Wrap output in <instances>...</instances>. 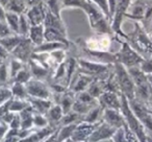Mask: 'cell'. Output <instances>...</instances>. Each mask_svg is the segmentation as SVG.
<instances>
[{
  "label": "cell",
  "instance_id": "cell-1",
  "mask_svg": "<svg viewBox=\"0 0 152 142\" xmlns=\"http://www.w3.org/2000/svg\"><path fill=\"white\" fill-rule=\"evenodd\" d=\"M121 113L124 116L125 125L137 137L139 142H146V129L131 111L128 104V99L121 94Z\"/></svg>",
  "mask_w": 152,
  "mask_h": 142
},
{
  "label": "cell",
  "instance_id": "cell-2",
  "mask_svg": "<svg viewBox=\"0 0 152 142\" xmlns=\"http://www.w3.org/2000/svg\"><path fill=\"white\" fill-rule=\"evenodd\" d=\"M113 66H114V77L116 79L120 93L123 94L128 100L134 98V84L127 71V68L118 62H115Z\"/></svg>",
  "mask_w": 152,
  "mask_h": 142
},
{
  "label": "cell",
  "instance_id": "cell-3",
  "mask_svg": "<svg viewBox=\"0 0 152 142\" xmlns=\"http://www.w3.org/2000/svg\"><path fill=\"white\" fill-rule=\"evenodd\" d=\"M110 68V64L99 63V62L91 61V60L87 59L77 60V71L90 75L92 77L105 79L110 75V73H108Z\"/></svg>",
  "mask_w": 152,
  "mask_h": 142
},
{
  "label": "cell",
  "instance_id": "cell-4",
  "mask_svg": "<svg viewBox=\"0 0 152 142\" xmlns=\"http://www.w3.org/2000/svg\"><path fill=\"white\" fill-rule=\"evenodd\" d=\"M116 62L122 64L124 67L129 68L133 66H139L144 60V57L133 48L128 42H122V46L117 53H115Z\"/></svg>",
  "mask_w": 152,
  "mask_h": 142
},
{
  "label": "cell",
  "instance_id": "cell-5",
  "mask_svg": "<svg viewBox=\"0 0 152 142\" xmlns=\"http://www.w3.org/2000/svg\"><path fill=\"white\" fill-rule=\"evenodd\" d=\"M128 104L133 114L137 116L146 131L152 133V111L149 109V107L135 98L129 99Z\"/></svg>",
  "mask_w": 152,
  "mask_h": 142
},
{
  "label": "cell",
  "instance_id": "cell-6",
  "mask_svg": "<svg viewBox=\"0 0 152 142\" xmlns=\"http://www.w3.org/2000/svg\"><path fill=\"white\" fill-rule=\"evenodd\" d=\"M26 91H27L28 97H37V98H50L51 99V90L50 87L45 83V81L41 79H31L25 84Z\"/></svg>",
  "mask_w": 152,
  "mask_h": 142
},
{
  "label": "cell",
  "instance_id": "cell-7",
  "mask_svg": "<svg viewBox=\"0 0 152 142\" xmlns=\"http://www.w3.org/2000/svg\"><path fill=\"white\" fill-rule=\"evenodd\" d=\"M131 2H132V0H118L117 1L116 9H115L114 15H113L112 20H110L113 30L117 34L122 32L121 30V24H122L123 18L126 15Z\"/></svg>",
  "mask_w": 152,
  "mask_h": 142
},
{
  "label": "cell",
  "instance_id": "cell-8",
  "mask_svg": "<svg viewBox=\"0 0 152 142\" xmlns=\"http://www.w3.org/2000/svg\"><path fill=\"white\" fill-rule=\"evenodd\" d=\"M34 45L32 44V42L29 40L28 37L22 39L21 42L18 44V46L12 51L11 55L13 57L20 60L23 63L27 64V62L30 60L32 53H34Z\"/></svg>",
  "mask_w": 152,
  "mask_h": 142
},
{
  "label": "cell",
  "instance_id": "cell-9",
  "mask_svg": "<svg viewBox=\"0 0 152 142\" xmlns=\"http://www.w3.org/2000/svg\"><path fill=\"white\" fill-rule=\"evenodd\" d=\"M112 44L110 35L97 34L96 37L86 41V48L93 51H101V52H108V49Z\"/></svg>",
  "mask_w": 152,
  "mask_h": 142
},
{
  "label": "cell",
  "instance_id": "cell-10",
  "mask_svg": "<svg viewBox=\"0 0 152 142\" xmlns=\"http://www.w3.org/2000/svg\"><path fill=\"white\" fill-rule=\"evenodd\" d=\"M117 129H114L113 127H110V124H107L104 121H99L96 125V127L94 129V131L92 132V134L90 135L89 139L87 142H97L99 140H104V139H110L113 137L114 133L116 132Z\"/></svg>",
  "mask_w": 152,
  "mask_h": 142
},
{
  "label": "cell",
  "instance_id": "cell-11",
  "mask_svg": "<svg viewBox=\"0 0 152 142\" xmlns=\"http://www.w3.org/2000/svg\"><path fill=\"white\" fill-rule=\"evenodd\" d=\"M101 120L110 124L114 129H120V127H125V119L121 113V110L103 109Z\"/></svg>",
  "mask_w": 152,
  "mask_h": 142
},
{
  "label": "cell",
  "instance_id": "cell-12",
  "mask_svg": "<svg viewBox=\"0 0 152 142\" xmlns=\"http://www.w3.org/2000/svg\"><path fill=\"white\" fill-rule=\"evenodd\" d=\"M98 104L103 109L121 110V93L113 91H103L98 97Z\"/></svg>",
  "mask_w": 152,
  "mask_h": 142
},
{
  "label": "cell",
  "instance_id": "cell-13",
  "mask_svg": "<svg viewBox=\"0 0 152 142\" xmlns=\"http://www.w3.org/2000/svg\"><path fill=\"white\" fill-rule=\"evenodd\" d=\"M96 125H97V123H88L85 122V121H80V122L77 123V125H76L75 129H74L73 134L71 136V139L74 142L88 141L90 135L94 131Z\"/></svg>",
  "mask_w": 152,
  "mask_h": 142
},
{
  "label": "cell",
  "instance_id": "cell-14",
  "mask_svg": "<svg viewBox=\"0 0 152 142\" xmlns=\"http://www.w3.org/2000/svg\"><path fill=\"white\" fill-rule=\"evenodd\" d=\"M46 11V7L42 1L39 4L28 7L25 12V15L31 25H39V24H43V22H44Z\"/></svg>",
  "mask_w": 152,
  "mask_h": 142
},
{
  "label": "cell",
  "instance_id": "cell-15",
  "mask_svg": "<svg viewBox=\"0 0 152 142\" xmlns=\"http://www.w3.org/2000/svg\"><path fill=\"white\" fill-rule=\"evenodd\" d=\"M27 66L30 70L31 77L34 79H41V81H46L49 77H50V70L45 68L43 65H41L39 62H37L34 59L30 57V60L27 62Z\"/></svg>",
  "mask_w": 152,
  "mask_h": 142
},
{
  "label": "cell",
  "instance_id": "cell-16",
  "mask_svg": "<svg viewBox=\"0 0 152 142\" xmlns=\"http://www.w3.org/2000/svg\"><path fill=\"white\" fill-rule=\"evenodd\" d=\"M27 100H28V102H29L30 107L34 109V112L40 113V114H43V115H46V113L48 112L50 107L54 104L53 100L50 99V98L46 99V98L28 97Z\"/></svg>",
  "mask_w": 152,
  "mask_h": 142
},
{
  "label": "cell",
  "instance_id": "cell-17",
  "mask_svg": "<svg viewBox=\"0 0 152 142\" xmlns=\"http://www.w3.org/2000/svg\"><path fill=\"white\" fill-rule=\"evenodd\" d=\"M44 36H45V41L58 42V43H63V44L67 45V46H70V41L67 38V34L59 29L45 27Z\"/></svg>",
  "mask_w": 152,
  "mask_h": 142
},
{
  "label": "cell",
  "instance_id": "cell-18",
  "mask_svg": "<svg viewBox=\"0 0 152 142\" xmlns=\"http://www.w3.org/2000/svg\"><path fill=\"white\" fill-rule=\"evenodd\" d=\"M93 79H94V77L78 71L75 81L72 84L70 91H72L74 94L78 93V92H81V91H85V90H87V88L89 87V85L91 84V82L93 81Z\"/></svg>",
  "mask_w": 152,
  "mask_h": 142
},
{
  "label": "cell",
  "instance_id": "cell-19",
  "mask_svg": "<svg viewBox=\"0 0 152 142\" xmlns=\"http://www.w3.org/2000/svg\"><path fill=\"white\" fill-rule=\"evenodd\" d=\"M45 116H46L49 124L52 125V127H58L59 122H61V118L64 116V112L58 104H53Z\"/></svg>",
  "mask_w": 152,
  "mask_h": 142
},
{
  "label": "cell",
  "instance_id": "cell-20",
  "mask_svg": "<svg viewBox=\"0 0 152 142\" xmlns=\"http://www.w3.org/2000/svg\"><path fill=\"white\" fill-rule=\"evenodd\" d=\"M43 25H44V27L56 28V29H59L67 34V28H66V25L63 22V20H61V18L56 17L52 13H50L48 10L46 11V16H45Z\"/></svg>",
  "mask_w": 152,
  "mask_h": 142
},
{
  "label": "cell",
  "instance_id": "cell-21",
  "mask_svg": "<svg viewBox=\"0 0 152 142\" xmlns=\"http://www.w3.org/2000/svg\"><path fill=\"white\" fill-rule=\"evenodd\" d=\"M45 27L43 24L39 25H31L28 32V38L32 42L34 46H39L42 43L45 42V36H44Z\"/></svg>",
  "mask_w": 152,
  "mask_h": 142
},
{
  "label": "cell",
  "instance_id": "cell-22",
  "mask_svg": "<svg viewBox=\"0 0 152 142\" xmlns=\"http://www.w3.org/2000/svg\"><path fill=\"white\" fill-rule=\"evenodd\" d=\"M34 109L30 107V104L22 110L19 113L20 120H21V129H31L34 127Z\"/></svg>",
  "mask_w": 152,
  "mask_h": 142
},
{
  "label": "cell",
  "instance_id": "cell-23",
  "mask_svg": "<svg viewBox=\"0 0 152 142\" xmlns=\"http://www.w3.org/2000/svg\"><path fill=\"white\" fill-rule=\"evenodd\" d=\"M23 38L24 37H21V36H19V35H16V34L10 35V36L0 39V45L4 47L10 53H12V51L18 46V44L21 42Z\"/></svg>",
  "mask_w": 152,
  "mask_h": 142
},
{
  "label": "cell",
  "instance_id": "cell-24",
  "mask_svg": "<svg viewBox=\"0 0 152 142\" xmlns=\"http://www.w3.org/2000/svg\"><path fill=\"white\" fill-rule=\"evenodd\" d=\"M102 112H103V108L98 104L97 106L93 107L85 116H83L81 121H85L88 123H98L99 121H101Z\"/></svg>",
  "mask_w": 152,
  "mask_h": 142
},
{
  "label": "cell",
  "instance_id": "cell-25",
  "mask_svg": "<svg viewBox=\"0 0 152 142\" xmlns=\"http://www.w3.org/2000/svg\"><path fill=\"white\" fill-rule=\"evenodd\" d=\"M5 11L13 12L16 14H24L27 10V5H26L25 0H9L5 5Z\"/></svg>",
  "mask_w": 152,
  "mask_h": 142
},
{
  "label": "cell",
  "instance_id": "cell-26",
  "mask_svg": "<svg viewBox=\"0 0 152 142\" xmlns=\"http://www.w3.org/2000/svg\"><path fill=\"white\" fill-rule=\"evenodd\" d=\"M69 46L63 44V43L58 42H49V41H45L39 46H34V52H51L53 50L61 48H68Z\"/></svg>",
  "mask_w": 152,
  "mask_h": 142
},
{
  "label": "cell",
  "instance_id": "cell-27",
  "mask_svg": "<svg viewBox=\"0 0 152 142\" xmlns=\"http://www.w3.org/2000/svg\"><path fill=\"white\" fill-rule=\"evenodd\" d=\"M76 125H77V123L58 127V129H57V142H64L67 139H70Z\"/></svg>",
  "mask_w": 152,
  "mask_h": 142
},
{
  "label": "cell",
  "instance_id": "cell-28",
  "mask_svg": "<svg viewBox=\"0 0 152 142\" xmlns=\"http://www.w3.org/2000/svg\"><path fill=\"white\" fill-rule=\"evenodd\" d=\"M19 20L20 15L19 14L13 13V12L5 11V22H7V26L10 29L14 32V34L18 35V28H19Z\"/></svg>",
  "mask_w": 152,
  "mask_h": 142
},
{
  "label": "cell",
  "instance_id": "cell-29",
  "mask_svg": "<svg viewBox=\"0 0 152 142\" xmlns=\"http://www.w3.org/2000/svg\"><path fill=\"white\" fill-rule=\"evenodd\" d=\"M11 91L14 98H19V99H27L28 98V94L24 84L13 82L11 87Z\"/></svg>",
  "mask_w": 152,
  "mask_h": 142
},
{
  "label": "cell",
  "instance_id": "cell-30",
  "mask_svg": "<svg viewBox=\"0 0 152 142\" xmlns=\"http://www.w3.org/2000/svg\"><path fill=\"white\" fill-rule=\"evenodd\" d=\"M83 120V116L79 115L78 113L74 112V111H70V112L64 114L63 118H61V122H59L58 127L61 125H67V124H72V123H79Z\"/></svg>",
  "mask_w": 152,
  "mask_h": 142
},
{
  "label": "cell",
  "instance_id": "cell-31",
  "mask_svg": "<svg viewBox=\"0 0 152 142\" xmlns=\"http://www.w3.org/2000/svg\"><path fill=\"white\" fill-rule=\"evenodd\" d=\"M45 7L50 13L55 15L56 17H61V12L63 10L61 7V0H43Z\"/></svg>",
  "mask_w": 152,
  "mask_h": 142
},
{
  "label": "cell",
  "instance_id": "cell-32",
  "mask_svg": "<svg viewBox=\"0 0 152 142\" xmlns=\"http://www.w3.org/2000/svg\"><path fill=\"white\" fill-rule=\"evenodd\" d=\"M26 64L23 63L22 61L20 60L16 59V57H12L11 61H10V66H9V74H10V79H13L14 77H16L18 72H19L20 70L25 66Z\"/></svg>",
  "mask_w": 152,
  "mask_h": 142
},
{
  "label": "cell",
  "instance_id": "cell-33",
  "mask_svg": "<svg viewBox=\"0 0 152 142\" xmlns=\"http://www.w3.org/2000/svg\"><path fill=\"white\" fill-rule=\"evenodd\" d=\"M31 27V24L28 21L27 17H26L25 13L21 14L20 15V20H19V28H18V35L21 37H28V32H29V29Z\"/></svg>",
  "mask_w": 152,
  "mask_h": 142
},
{
  "label": "cell",
  "instance_id": "cell-34",
  "mask_svg": "<svg viewBox=\"0 0 152 142\" xmlns=\"http://www.w3.org/2000/svg\"><path fill=\"white\" fill-rule=\"evenodd\" d=\"M31 73H30V70L28 68L27 64L20 70L19 72L16 74V77L12 79V82H16V83H21V84H24L25 85L30 79H31Z\"/></svg>",
  "mask_w": 152,
  "mask_h": 142
},
{
  "label": "cell",
  "instance_id": "cell-35",
  "mask_svg": "<svg viewBox=\"0 0 152 142\" xmlns=\"http://www.w3.org/2000/svg\"><path fill=\"white\" fill-rule=\"evenodd\" d=\"M29 106V102L27 99H19V98L12 97V102L10 104V112L20 113L22 110Z\"/></svg>",
  "mask_w": 152,
  "mask_h": 142
},
{
  "label": "cell",
  "instance_id": "cell-36",
  "mask_svg": "<svg viewBox=\"0 0 152 142\" xmlns=\"http://www.w3.org/2000/svg\"><path fill=\"white\" fill-rule=\"evenodd\" d=\"M97 106V104H85L83 102H79V100L75 99L74 100L73 107H72V111L78 113L81 116H85L90 110H91L93 107Z\"/></svg>",
  "mask_w": 152,
  "mask_h": 142
},
{
  "label": "cell",
  "instance_id": "cell-37",
  "mask_svg": "<svg viewBox=\"0 0 152 142\" xmlns=\"http://www.w3.org/2000/svg\"><path fill=\"white\" fill-rule=\"evenodd\" d=\"M10 79L9 74V65L7 62L3 61L0 63V84L1 85H5Z\"/></svg>",
  "mask_w": 152,
  "mask_h": 142
},
{
  "label": "cell",
  "instance_id": "cell-38",
  "mask_svg": "<svg viewBox=\"0 0 152 142\" xmlns=\"http://www.w3.org/2000/svg\"><path fill=\"white\" fill-rule=\"evenodd\" d=\"M49 124L48 120H47L46 116L40 113H36L34 114V127H36L37 129H42Z\"/></svg>",
  "mask_w": 152,
  "mask_h": 142
},
{
  "label": "cell",
  "instance_id": "cell-39",
  "mask_svg": "<svg viewBox=\"0 0 152 142\" xmlns=\"http://www.w3.org/2000/svg\"><path fill=\"white\" fill-rule=\"evenodd\" d=\"M85 0H61V7L63 9H83Z\"/></svg>",
  "mask_w": 152,
  "mask_h": 142
},
{
  "label": "cell",
  "instance_id": "cell-40",
  "mask_svg": "<svg viewBox=\"0 0 152 142\" xmlns=\"http://www.w3.org/2000/svg\"><path fill=\"white\" fill-rule=\"evenodd\" d=\"M139 67L145 74H152V55L149 57H144V60L141 62Z\"/></svg>",
  "mask_w": 152,
  "mask_h": 142
},
{
  "label": "cell",
  "instance_id": "cell-41",
  "mask_svg": "<svg viewBox=\"0 0 152 142\" xmlns=\"http://www.w3.org/2000/svg\"><path fill=\"white\" fill-rule=\"evenodd\" d=\"M92 2L95 3L98 7L102 11V13L106 16L108 20L110 21V7H108V0H91Z\"/></svg>",
  "mask_w": 152,
  "mask_h": 142
},
{
  "label": "cell",
  "instance_id": "cell-42",
  "mask_svg": "<svg viewBox=\"0 0 152 142\" xmlns=\"http://www.w3.org/2000/svg\"><path fill=\"white\" fill-rule=\"evenodd\" d=\"M12 97H13V95H12L11 88L0 84V104H2L3 102H5Z\"/></svg>",
  "mask_w": 152,
  "mask_h": 142
},
{
  "label": "cell",
  "instance_id": "cell-43",
  "mask_svg": "<svg viewBox=\"0 0 152 142\" xmlns=\"http://www.w3.org/2000/svg\"><path fill=\"white\" fill-rule=\"evenodd\" d=\"M114 142H127V137H126V129L125 127L117 129L116 132L114 133L112 137Z\"/></svg>",
  "mask_w": 152,
  "mask_h": 142
},
{
  "label": "cell",
  "instance_id": "cell-44",
  "mask_svg": "<svg viewBox=\"0 0 152 142\" xmlns=\"http://www.w3.org/2000/svg\"><path fill=\"white\" fill-rule=\"evenodd\" d=\"M14 32L10 29V27L7 26V22L0 21V39L4 38V37H7L10 35H13Z\"/></svg>",
  "mask_w": 152,
  "mask_h": 142
},
{
  "label": "cell",
  "instance_id": "cell-45",
  "mask_svg": "<svg viewBox=\"0 0 152 142\" xmlns=\"http://www.w3.org/2000/svg\"><path fill=\"white\" fill-rule=\"evenodd\" d=\"M9 129H10V127L7 123H5L4 121H0V142L3 141V139H4Z\"/></svg>",
  "mask_w": 152,
  "mask_h": 142
},
{
  "label": "cell",
  "instance_id": "cell-46",
  "mask_svg": "<svg viewBox=\"0 0 152 142\" xmlns=\"http://www.w3.org/2000/svg\"><path fill=\"white\" fill-rule=\"evenodd\" d=\"M10 55H11V53H10L4 47L0 45V62L7 61V60L9 59Z\"/></svg>",
  "mask_w": 152,
  "mask_h": 142
},
{
  "label": "cell",
  "instance_id": "cell-47",
  "mask_svg": "<svg viewBox=\"0 0 152 142\" xmlns=\"http://www.w3.org/2000/svg\"><path fill=\"white\" fill-rule=\"evenodd\" d=\"M26 1V5H27V9L30 7H34V5H37L39 3H41L43 0H25Z\"/></svg>",
  "mask_w": 152,
  "mask_h": 142
},
{
  "label": "cell",
  "instance_id": "cell-48",
  "mask_svg": "<svg viewBox=\"0 0 152 142\" xmlns=\"http://www.w3.org/2000/svg\"><path fill=\"white\" fill-rule=\"evenodd\" d=\"M0 21L5 22V9L1 3H0Z\"/></svg>",
  "mask_w": 152,
  "mask_h": 142
},
{
  "label": "cell",
  "instance_id": "cell-49",
  "mask_svg": "<svg viewBox=\"0 0 152 142\" xmlns=\"http://www.w3.org/2000/svg\"><path fill=\"white\" fill-rule=\"evenodd\" d=\"M148 27H147V32L150 35V36H152V18L151 19L148 20Z\"/></svg>",
  "mask_w": 152,
  "mask_h": 142
},
{
  "label": "cell",
  "instance_id": "cell-50",
  "mask_svg": "<svg viewBox=\"0 0 152 142\" xmlns=\"http://www.w3.org/2000/svg\"><path fill=\"white\" fill-rule=\"evenodd\" d=\"M146 142H152V133L146 131Z\"/></svg>",
  "mask_w": 152,
  "mask_h": 142
},
{
  "label": "cell",
  "instance_id": "cell-51",
  "mask_svg": "<svg viewBox=\"0 0 152 142\" xmlns=\"http://www.w3.org/2000/svg\"><path fill=\"white\" fill-rule=\"evenodd\" d=\"M148 81H149V84H150V86H151V89H152V74L148 75Z\"/></svg>",
  "mask_w": 152,
  "mask_h": 142
},
{
  "label": "cell",
  "instance_id": "cell-52",
  "mask_svg": "<svg viewBox=\"0 0 152 142\" xmlns=\"http://www.w3.org/2000/svg\"><path fill=\"white\" fill-rule=\"evenodd\" d=\"M97 142H114V141H113V139H112V138H110V139L99 140V141H97Z\"/></svg>",
  "mask_w": 152,
  "mask_h": 142
},
{
  "label": "cell",
  "instance_id": "cell-53",
  "mask_svg": "<svg viewBox=\"0 0 152 142\" xmlns=\"http://www.w3.org/2000/svg\"><path fill=\"white\" fill-rule=\"evenodd\" d=\"M148 107H149V109L152 111V97H151V99H150V102H149V104H148Z\"/></svg>",
  "mask_w": 152,
  "mask_h": 142
},
{
  "label": "cell",
  "instance_id": "cell-54",
  "mask_svg": "<svg viewBox=\"0 0 152 142\" xmlns=\"http://www.w3.org/2000/svg\"><path fill=\"white\" fill-rule=\"evenodd\" d=\"M64 142H74V141L71 139V138H70V139H67V140H66V141H64Z\"/></svg>",
  "mask_w": 152,
  "mask_h": 142
},
{
  "label": "cell",
  "instance_id": "cell-55",
  "mask_svg": "<svg viewBox=\"0 0 152 142\" xmlns=\"http://www.w3.org/2000/svg\"><path fill=\"white\" fill-rule=\"evenodd\" d=\"M147 1H148V0H147ZM149 1H152V0H149Z\"/></svg>",
  "mask_w": 152,
  "mask_h": 142
},
{
  "label": "cell",
  "instance_id": "cell-56",
  "mask_svg": "<svg viewBox=\"0 0 152 142\" xmlns=\"http://www.w3.org/2000/svg\"><path fill=\"white\" fill-rule=\"evenodd\" d=\"M0 63H1V62H0Z\"/></svg>",
  "mask_w": 152,
  "mask_h": 142
}]
</instances>
